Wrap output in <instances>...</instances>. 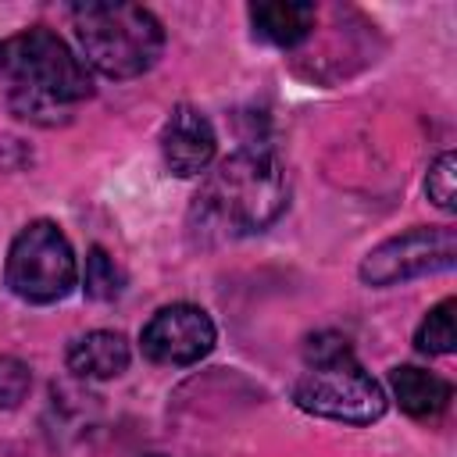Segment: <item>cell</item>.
I'll return each mask as SVG.
<instances>
[{
    "instance_id": "16",
    "label": "cell",
    "mask_w": 457,
    "mask_h": 457,
    "mask_svg": "<svg viewBox=\"0 0 457 457\" xmlns=\"http://www.w3.org/2000/svg\"><path fill=\"white\" fill-rule=\"evenodd\" d=\"M339 357H353L346 336H339V332H314V336H307V343H303V361L307 364H328V361H339Z\"/></svg>"
},
{
    "instance_id": "17",
    "label": "cell",
    "mask_w": 457,
    "mask_h": 457,
    "mask_svg": "<svg viewBox=\"0 0 457 457\" xmlns=\"http://www.w3.org/2000/svg\"><path fill=\"white\" fill-rule=\"evenodd\" d=\"M154 457H161V453H154Z\"/></svg>"
},
{
    "instance_id": "12",
    "label": "cell",
    "mask_w": 457,
    "mask_h": 457,
    "mask_svg": "<svg viewBox=\"0 0 457 457\" xmlns=\"http://www.w3.org/2000/svg\"><path fill=\"white\" fill-rule=\"evenodd\" d=\"M453 311H457V300L446 296V300H439V303L425 314V321H421L418 332H414L418 353H428V357L453 353V346H457V321H453Z\"/></svg>"
},
{
    "instance_id": "14",
    "label": "cell",
    "mask_w": 457,
    "mask_h": 457,
    "mask_svg": "<svg viewBox=\"0 0 457 457\" xmlns=\"http://www.w3.org/2000/svg\"><path fill=\"white\" fill-rule=\"evenodd\" d=\"M425 193H428V200H432L439 211H446V214L457 211V157H453L450 150L439 154V157L428 164Z\"/></svg>"
},
{
    "instance_id": "15",
    "label": "cell",
    "mask_w": 457,
    "mask_h": 457,
    "mask_svg": "<svg viewBox=\"0 0 457 457\" xmlns=\"http://www.w3.org/2000/svg\"><path fill=\"white\" fill-rule=\"evenodd\" d=\"M32 386V371L25 361L11 357V353H0V411H11L25 400Z\"/></svg>"
},
{
    "instance_id": "7",
    "label": "cell",
    "mask_w": 457,
    "mask_h": 457,
    "mask_svg": "<svg viewBox=\"0 0 457 457\" xmlns=\"http://www.w3.org/2000/svg\"><path fill=\"white\" fill-rule=\"evenodd\" d=\"M214 321L196 303H168L161 307L139 332V346L154 364L186 368L214 350Z\"/></svg>"
},
{
    "instance_id": "4",
    "label": "cell",
    "mask_w": 457,
    "mask_h": 457,
    "mask_svg": "<svg viewBox=\"0 0 457 457\" xmlns=\"http://www.w3.org/2000/svg\"><path fill=\"white\" fill-rule=\"evenodd\" d=\"M4 278H7L11 293L29 303L64 300L79 278V264H75V250H71L68 236L46 218L29 221L7 250Z\"/></svg>"
},
{
    "instance_id": "6",
    "label": "cell",
    "mask_w": 457,
    "mask_h": 457,
    "mask_svg": "<svg viewBox=\"0 0 457 457\" xmlns=\"http://www.w3.org/2000/svg\"><path fill=\"white\" fill-rule=\"evenodd\" d=\"M453 257H457V232L450 225L411 228V232H400L378 243L361 261V282L386 289V286H396L418 275L446 271L453 268Z\"/></svg>"
},
{
    "instance_id": "10",
    "label": "cell",
    "mask_w": 457,
    "mask_h": 457,
    "mask_svg": "<svg viewBox=\"0 0 457 457\" xmlns=\"http://www.w3.org/2000/svg\"><path fill=\"white\" fill-rule=\"evenodd\" d=\"M314 4L311 0H261L250 4V25L253 36L275 46H296L314 29Z\"/></svg>"
},
{
    "instance_id": "1",
    "label": "cell",
    "mask_w": 457,
    "mask_h": 457,
    "mask_svg": "<svg viewBox=\"0 0 457 457\" xmlns=\"http://www.w3.org/2000/svg\"><path fill=\"white\" fill-rule=\"evenodd\" d=\"M289 204V175L268 150L228 154L196 189L189 207V228L204 243L243 239L264 232L282 218Z\"/></svg>"
},
{
    "instance_id": "11",
    "label": "cell",
    "mask_w": 457,
    "mask_h": 457,
    "mask_svg": "<svg viewBox=\"0 0 457 457\" xmlns=\"http://www.w3.org/2000/svg\"><path fill=\"white\" fill-rule=\"evenodd\" d=\"M389 389H393L396 403L418 421L439 418L453 400V389H450L446 378H439V375H432L425 368H414V364L393 368L389 371Z\"/></svg>"
},
{
    "instance_id": "5",
    "label": "cell",
    "mask_w": 457,
    "mask_h": 457,
    "mask_svg": "<svg viewBox=\"0 0 457 457\" xmlns=\"http://www.w3.org/2000/svg\"><path fill=\"white\" fill-rule=\"evenodd\" d=\"M293 403L307 414L343 425H371L389 407L386 389L353 357L307 364V371L293 382Z\"/></svg>"
},
{
    "instance_id": "3",
    "label": "cell",
    "mask_w": 457,
    "mask_h": 457,
    "mask_svg": "<svg viewBox=\"0 0 457 457\" xmlns=\"http://www.w3.org/2000/svg\"><path fill=\"white\" fill-rule=\"evenodd\" d=\"M71 25L82 57L107 79H136L164 50L161 21L136 4H79L71 7Z\"/></svg>"
},
{
    "instance_id": "8",
    "label": "cell",
    "mask_w": 457,
    "mask_h": 457,
    "mask_svg": "<svg viewBox=\"0 0 457 457\" xmlns=\"http://www.w3.org/2000/svg\"><path fill=\"white\" fill-rule=\"evenodd\" d=\"M214 146H218V136H214V125L207 121V114L193 104H179L164 129H161V157H164V168L179 179H193L200 171H207V164L214 161Z\"/></svg>"
},
{
    "instance_id": "9",
    "label": "cell",
    "mask_w": 457,
    "mask_h": 457,
    "mask_svg": "<svg viewBox=\"0 0 457 457\" xmlns=\"http://www.w3.org/2000/svg\"><path fill=\"white\" fill-rule=\"evenodd\" d=\"M129 343L121 332H107V328H96V332H86L79 339H71L64 361H68V371L79 375V378H118L125 368H129Z\"/></svg>"
},
{
    "instance_id": "13",
    "label": "cell",
    "mask_w": 457,
    "mask_h": 457,
    "mask_svg": "<svg viewBox=\"0 0 457 457\" xmlns=\"http://www.w3.org/2000/svg\"><path fill=\"white\" fill-rule=\"evenodd\" d=\"M82 289L89 300H118L125 289V271L114 264V257L104 246H93L86 253V268H82Z\"/></svg>"
},
{
    "instance_id": "2",
    "label": "cell",
    "mask_w": 457,
    "mask_h": 457,
    "mask_svg": "<svg viewBox=\"0 0 457 457\" xmlns=\"http://www.w3.org/2000/svg\"><path fill=\"white\" fill-rule=\"evenodd\" d=\"M0 82L7 86L11 111L43 125H57L68 107L93 96L86 64L43 25L0 39Z\"/></svg>"
}]
</instances>
